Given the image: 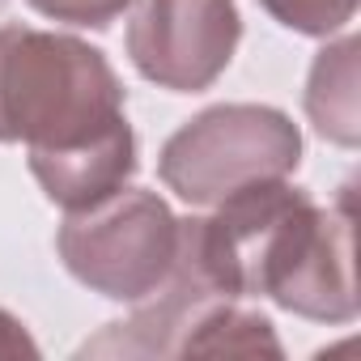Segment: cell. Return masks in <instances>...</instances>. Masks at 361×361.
Wrapping results in <instances>:
<instances>
[{
  "instance_id": "cell-5",
  "label": "cell",
  "mask_w": 361,
  "mask_h": 361,
  "mask_svg": "<svg viewBox=\"0 0 361 361\" xmlns=\"http://www.w3.org/2000/svg\"><path fill=\"white\" fill-rule=\"evenodd\" d=\"M234 0H145L128 47L136 68L166 90H200L234 56Z\"/></svg>"
},
{
  "instance_id": "cell-3",
  "label": "cell",
  "mask_w": 361,
  "mask_h": 361,
  "mask_svg": "<svg viewBox=\"0 0 361 361\" xmlns=\"http://www.w3.org/2000/svg\"><path fill=\"white\" fill-rule=\"evenodd\" d=\"M298 166V132L268 106H217L174 132L161 178L192 204H221Z\"/></svg>"
},
{
  "instance_id": "cell-1",
  "label": "cell",
  "mask_w": 361,
  "mask_h": 361,
  "mask_svg": "<svg viewBox=\"0 0 361 361\" xmlns=\"http://www.w3.org/2000/svg\"><path fill=\"white\" fill-rule=\"evenodd\" d=\"M0 140H26L47 196L85 209L132 174V128L111 64L60 35L0 30Z\"/></svg>"
},
{
  "instance_id": "cell-6",
  "label": "cell",
  "mask_w": 361,
  "mask_h": 361,
  "mask_svg": "<svg viewBox=\"0 0 361 361\" xmlns=\"http://www.w3.org/2000/svg\"><path fill=\"white\" fill-rule=\"evenodd\" d=\"M353 51H357L353 39H344L340 47L323 51L310 81L331 85V94H327V90H310V94H306V106H310L314 128H319L323 136L340 140V145H353V140H357V94H353L357 73H353Z\"/></svg>"
},
{
  "instance_id": "cell-8",
  "label": "cell",
  "mask_w": 361,
  "mask_h": 361,
  "mask_svg": "<svg viewBox=\"0 0 361 361\" xmlns=\"http://www.w3.org/2000/svg\"><path fill=\"white\" fill-rule=\"evenodd\" d=\"M30 5L56 22H73V26H111L128 0H30Z\"/></svg>"
},
{
  "instance_id": "cell-7",
  "label": "cell",
  "mask_w": 361,
  "mask_h": 361,
  "mask_svg": "<svg viewBox=\"0 0 361 361\" xmlns=\"http://www.w3.org/2000/svg\"><path fill=\"white\" fill-rule=\"evenodd\" d=\"M264 9L289 30L327 35L353 18V0H264Z\"/></svg>"
},
{
  "instance_id": "cell-2",
  "label": "cell",
  "mask_w": 361,
  "mask_h": 361,
  "mask_svg": "<svg viewBox=\"0 0 361 361\" xmlns=\"http://www.w3.org/2000/svg\"><path fill=\"white\" fill-rule=\"evenodd\" d=\"M348 221V196L340 213H323L302 188L268 178L221 200L217 217L183 221V230L221 298L268 293L310 319H353Z\"/></svg>"
},
{
  "instance_id": "cell-4",
  "label": "cell",
  "mask_w": 361,
  "mask_h": 361,
  "mask_svg": "<svg viewBox=\"0 0 361 361\" xmlns=\"http://www.w3.org/2000/svg\"><path fill=\"white\" fill-rule=\"evenodd\" d=\"M60 251L73 276L90 289L145 302L174 264L178 221L157 196L119 188L85 209H73L60 230Z\"/></svg>"
}]
</instances>
